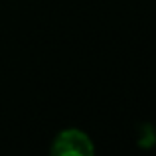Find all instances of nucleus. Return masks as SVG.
<instances>
[{"mask_svg":"<svg viewBox=\"0 0 156 156\" xmlns=\"http://www.w3.org/2000/svg\"><path fill=\"white\" fill-rule=\"evenodd\" d=\"M50 152L53 156H93L95 142L81 129H63L53 136Z\"/></svg>","mask_w":156,"mask_h":156,"instance_id":"nucleus-1","label":"nucleus"}]
</instances>
